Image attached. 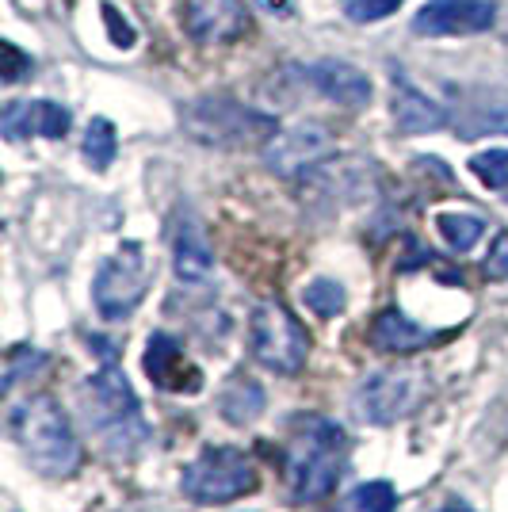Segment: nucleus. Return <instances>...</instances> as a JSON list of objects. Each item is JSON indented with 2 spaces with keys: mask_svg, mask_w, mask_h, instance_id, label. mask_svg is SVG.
I'll list each match as a JSON object with an SVG mask.
<instances>
[{
  "mask_svg": "<svg viewBox=\"0 0 508 512\" xmlns=\"http://www.w3.org/2000/svg\"><path fill=\"white\" fill-rule=\"evenodd\" d=\"M81 409H85L88 432L104 444L111 455H134L149 440V425L142 417V402L134 394L130 379L115 367L104 363L81 390Z\"/></svg>",
  "mask_w": 508,
  "mask_h": 512,
  "instance_id": "1",
  "label": "nucleus"
},
{
  "mask_svg": "<svg viewBox=\"0 0 508 512\" xmlns=\"http://www.w3.org/2000/svg\"><path fill=\"white\" fill-rule=\"evenodd\" d=\"M298 436L291 440L287 482L295 501H318L337 490L348 470V432L329 417H298Z\"/></svg>",
  "mask_w": 508,
  "mask_h": 512,
  "instance_id": "2",
  "label": "nucleus"
},
{
  "mask_svg": "<svg viewBox=\"0 0 508 512\" xmlns=\"http://www.w3.org/2000/svg\"><path fill=\"white\" fill-rule=\"evenodd\" d=\"M12 436L27 463L46 478H69L81 467V444L73 436V425L50 394L27 398L23 406L12 409Z\"/></svg>",
  "mask_w": 508,
  "mask_h": 512,
  "instance_id": "3",
  "label": "nucleus"
},
{
  "mask_svg": "<svg viewBox=\"0 0 508 512\" xmlns=\"http://www.w3.org/2000/svg\"><path fill=\"white\" fill-rule=\"evenodd\" d=\"M180 127L195 142L214 150H245V146L264 150L276 138L279 123L268 111H256L233 96H199L180 107Z\"/></svg>",
  "mask_w": 508,
  "mask_h": 512,
  "instance_id": "4",
  "label": "nucleus"
},
{
  "mask_svg": "<svg viewBox=\"0 0 508 512\" xmlns=\"http://www.w3.org/2000/svg\"><path fill=\"white\" fill-rule=\"evenodd\" d=\"M428 398V375L417 367H386L371 371L356 390H352V413L363 425H394L409 413H417Z\"/></svg>",
  "mask_w": 508,
  "mask_h": 512,
  "instance_id": "5",
  "label": "nucleus"
},
{
  "mask_svg": "<svg viewBox=\"0 0 508 512\" xmlns=\"http://www.w3.org/2000/svg\"><path fill=\"white\" fill-rule=\"evenodd\" d=\"M256 486V470L237 448H203L180 474V490L195 505H226Z\"/></svg>",
  "mask_w": 508,
  "mask_h": 512,
  "instance_id": "6",
  "label": "nucleus"
},
{
  "mask_svg": "<svg viewBox=\"0 0 508 512\" xmlns=\"http://www.w3.org/2000/svg\"><path fill=\"white\" fill-rule=\"evenodd\" d=\"M149 283H153V264L146 249L138 241H127L115 256H107L92 283V299L96 310L107 321H123L138 310V302L146 299Z\"/></svg>",
  "mask_w": 508,
  "mask_h": 512,
  "instance_id": "7",
  "label": "nucleus"
},
{
  "mask_svg": "<svg viewBox=\"0 0 508 512\" xmlns=\"http://www.w3.org/2000/svg\"><path fill=\"white\" fill-rule=\"evenodd\" d=\"M249 348L260 367L279 375H298L310 356V337L279 302H260L249 318Z\"/></svg>",
  "mask_w": 508,
  "mask_h": 512,
  "instance_id": "8",
  "label": "nucleus"
},
{
  "mask_svg": "<svg viewBox=\"0 0 508 512\" xmlns=\"http://www.w3.org/2000/svg\"><path fill=\"white\" fill-rule=\"evenodd\" d=\"M333 150H337L333 134L310 119V123H295V127L287 130H276V138L264 146V165L276 176L295 180V176L314 172L321 161H329Z\"/></svg>",
  "mask_w": 508,
  "mask_h": 512,
  "instance_id": "9",
  "label": "nucleus"
},
{
  "mask_svg": "<svg viewBox=\"0 0 508 512\" xmlns=\"http://www.w3.org/2000/svg\"><path fill=\"white\" fill-rule=\"evenodd\" d=\"M497 23L493 0H428L413 16V35L451 39V35H482Z\"/></svg>",
  "mask_w": 508,
  "mask_h": 512,
  "instance_id": "10",
  "label": "nucleus"
},
{
  "mask_svg": "<svg viewBox=\"0 0 508 512\" xmlns=\"http://www.w3.org/2000/svg\"><path fill=\"white\" fill-rule=\"evenodd\" d=\"M184 27L195 43H230L249 31L245 0H184Z\"/></svg>",
  "mask_w": 508,
  "mask_h": 512,
  "instance_id": "11",
  "label": "nucleus"
},
{
  "mask_svg": "<svg viewBox=\"0 0 508 512\" xmlns=\"http://www.w3.org/2000/svg\"><path fill=\"white\" fill-rule=\"evenodd\" d=\"M172 268H176V279L188 287H203L214 272V249L207 241V230L191 211H180L172 222Z\"/></svg>",
  "mask_w": 508,
  "mask_h": 512,
  "instance_id": "12",
  "label": "nucleus"
},
{
  "mask_svg": "<svg viewBox=\"0 0 508 512\" xmlns=\"http://www.w3.org/2000/svg\"><path fill=\"white\" fill-rule=\"evenodd\" d=\"M459 138H486V134H508V88L470 92L463 104L447 115Z\"/></svg>",
  "mask_w": 508,
  "mask_h": 512,
  "instance_id": "13",
  "label": "nucleus"
},
{
  "mask_svg": "<svg viewBox=\"0 0 508 512\" xmlns=\"http://www.w3.org/2000/svg\"><path fill=\"white\" fill-rule=\"evenodd\" d=\"M302 77L318 88L325 100H333V104H340V107H367L371 104V77H367L363 69H356V65L325 58V62L306 65V69H302Z\"/></svg>",
  "mask_w": 508,
  "mask_h": 512,
  "instance_id": "14",
  "label": "nucleus"
},
{
  "mask_svg": "<svg viewBox=\"0 0 508 512\" xmlns=\"http://www.w3.org/2000/svg\"><path fill=\"white\" fill-rule=\"evenodd\" d=\"M436 341H444V333H428L417 321L405 318L402 310H382L379 318L371 321V344L390 356H413Z\"/></svg>",
  "mask_w": 508,
  "mask_h": 512,
  "instance_id": "15",
  "label": "nucleus"
},
{
  "mask_svg": "<svg viewBox=\"0 0 508 512\" xmlns=\"http://www.w3.org/2000/svg\"><path fill=\"white\" fill-rule=\"evenodd\" d=\"M447 123V111L436 100H428L421 88H413L405 77H394V127L402 134H432Z\"/></svg>",
  "mask_w": 508,
  "mask_h": 512,
  "instance_id": "16",
  "label": "nucleus"
},
{
  "mask_svg": "<svg viewBox=\"0 0 508 512\" xmlns=\"http://www.w3.org/2000/svg\"><path fill=\"white\" fill-rule=\"evenodd\" d=\"M146 375L153 379L157 386H165V390H188L191 386L180 379V375H191V379H203L199 375V367H188L184 363V352H180V341L172 337V333H153L146 344Z\"/></svg>",
  "mask_w": 508,
  "mask_h": 512,
  "instance_id": "17",
  "label": "nucleus"
},
{
  "mask_svg": "<svg viewBox=\"0 0 508 512\" xmlns=\"http://www.w3.org/2000/svg\"><path fill=\"white\" fill-rule=\"evenodd\" d=\"M264 409H268L264 386L256 383V379H249V375H233L230 383L222 386V394H218V413L233 428H245L253 425V421H260Z\"/></svg>",
  "mask_w": 508,
  "mask_h": 512,
  "instance_id": "18",
  "label": "nucleus"
},
{
  "mask_svg": "<svg viewBox=\"0 0 508 512\" xmlns=\"http://www.w3.org/2000/svg\"><path fill=\"white\" fill-rule=\"evenodd\" d=\"M436 230L444 234V241L455 249V253H470L482 234H486V222L478 214H463V211H444L436 218Z\"/></svg>",
  "mask_w": 508,
  "mask_h": 512,
  "instance_id": "19",
  "label": "nucleus"
},
{
  "mask_svg": "<svg viewBox=\"0 0 508 512\" xmlns=\"http://www.w3.org/2000/svg\"><path fill=\"white\" fill-rule=\"evenodd\" d=\"M115 153H119V134H115V123L104 119V115H96L85 130V161L96 172H107L111 169V161H115Z\"/></svg>",
  "mask_w": 508,
  "mask_h": 512,
  "instance_id": "20",
  "label": "nucleus"
},
{
  "mask_svg": "<svg viewBox=\"0 0 508 512\" xmlns=\"http://www.w3.org/2000/svg\"><path fill=\"white\" fill-rule=\"evenodd\" d=\"M302 299H306V306H310L318 318H337L340 310L348 306V295H344V287H340L337 279H314V283L302 291Z\"/></svg>",
  "mask_w": 508,
  "mask_h": 512,
  "instance_id": "21",
  "label": "nucleus"
},
{
  "mask_svg": "<svg viewBox=\"0 0 508 512\" xmlns=\"http://www.w3.org/2000/svg\"><path fill=\"white\" fill-rule=\"evenodd\" d=\"M0 130L8 142H20L35 134V100H12L0 111Z\"/></svg>",
  "mask_w": 508,
  "mask_h": 512,
  "instance_id": "22",
  "label": "nucleus"
},
{
  "mask_svg": "<svg viewBox=\"0 0 508 512\" xmlns=\"http://www.w3.org/2000/svg\"><path fill=\"white\" fill-rule=\"evenodd\" d=\"M470 172H474L486 188H493V192L508 188V150L474 153V157H470Z\"/></svg>",
  "mask_w": 508,
  "mask_h": 512,
  "instance_id": "23",
  "label": "nucleus"
},
{
  "mask_svg": "<svg viewBox=\"0 0 508 512\" xmlns=\"http://www.w3.org/2000/svg\"><path fill=\"white\" fill-rule=\"evenodd\" d=\"M69 123H73L69 107L54 104V100H35V134H43V138H65Z\"/></svg>",
  "mask_w": 508,
  "mask_h": 512,
  "instance_id": "24",
  "label": "nucleus"
},
{
  "mask_svg": "<svg viewBox=\"0 0 508 512\" xmlns=\"http://www.w3.org/2000/svg\"><path fill=\"white\" fill-rule=\"evenodd\" d=\"M356 512H394L398 509V493L390 482H363L360 490L352 493Z\"/></svg>",
  "mask_w": 508,
  "mask_h": 512,
  "instance_id": "25",
  "label": "nucleus"
},
{
  "mask_svg": "<svg viewBox=\"0 0 508 512\" xmlns=\"http://www.w3.org/2000/svg\"><path fill=\"white\" fill-rule=\"evenodd\" d=\"M39 367H46V356L39 348H27V344L12 348V356H8V375H4V394H12L23 375H31V371H39Z\"/></svg>",
  "mask_w": 508,
  "mask_h": 512,
  "instance_id": "26",
  "label": "nucleus"
},
{
  "mask_svg": "<svg viewBox=\"0 0 508 512\" xmlns=\"http://www.w3.org/2000/svg\"><path fill=\"white\" fill-rule=\"evenodd\" d=\"M340 8H344V16H348V20L375 23V20L394 16V12L402 8V0H340Z\"/></svg>",
  "mask_w": 508,
  "mask_h": 512,
  "instance_id": "27",
  "label": "nucleus"
},
{
  "mask_svg": "<svg viewBox=\"0 0 508 512\" xmlns=\"http://www.w3.org/2000/svg\"><path fill=\"white\" fill-rule=\"evenodd\" d=\"M100 16H104V23H107L111 43L119 46V50H130V46L138 43V31L130 27V20H123V16L115 12V4H100Z\"/></svg>",
  "mask_w": 508,
  "mask_h": 512,
  "instance_id": "28",
  "label": "nucleus"
},
{
  "mask_svg": "<svg viewBox=\"0 0 508 512\" xmlns=\"http://www.w3.org/2000/svg\"><path fill=\"white\" fill-rule=\"evenodd\" d=\"M4 58H8L4 69H0V81H4V85H16L23 73H31V58H27L23 50H16L12 43H4Z\"/></svg>",
  "mask_w": 508,
  "mask_h": 512,
  "instance_id": "29",
  "label": "nucleus"
},
{
  "mask_svg": "<svg viewBox=\"0 0 508 512\" xmlns=\"http://www.w3.org/2000/svg\"><path fill=\"white\" fill-rule=\"evenodd\" d=\"M486 276L489 279H508V234H497L486 256Z\"/></svg>",
  "mask_w": 508,
  "mask_h": 512,
  "instance_id": "30",
  "label": "nucleus"
},
{
  "mask_svg": "<svg viewBox=\"0 0 508 512\" xmlns=\"http://www.w3.org/2000/svg\"><path fill=\"white\" fill-rule=\"evenodd\" d=\"M88 344H92V348H96L107 363H115V344H111V341H104V337H88Z\"/></svg>",
  "mask_w": 508,
  "mask_h": 512,
  "instance_id": "31",
  "label": "nucleus"
},
{
  "mask_svg": "<svg viewBox=\"0 0 508 512\" xmlns=\"http://www.w3.org/2000/svg\"><path fill=\"white\" fill-rule=\"evenodd\" d=\"M264 12H276V16H291V4L287 0H256Z\"/></svg>",
  "mask_w": 508,
  "mask_h": 512,
  "instance_id": "32",
  "label": "nucleus"
},
{
  "mask_svg": "<svg viewBox=\"0 0 508 512\" xmlns=\"http://www.w3.org/2000/svg\"><path fill=\"white\" fill-rule=\"evenodd\" d=\"M436 512H474V509L466 505L463 497H447V501H444V505H440V509H436Z\"/></svg>",
  "mask_w": 508,
  "mask_h": 512,
  "instance_id": "33",
  "label": "nucleus"
}]
</instances>
